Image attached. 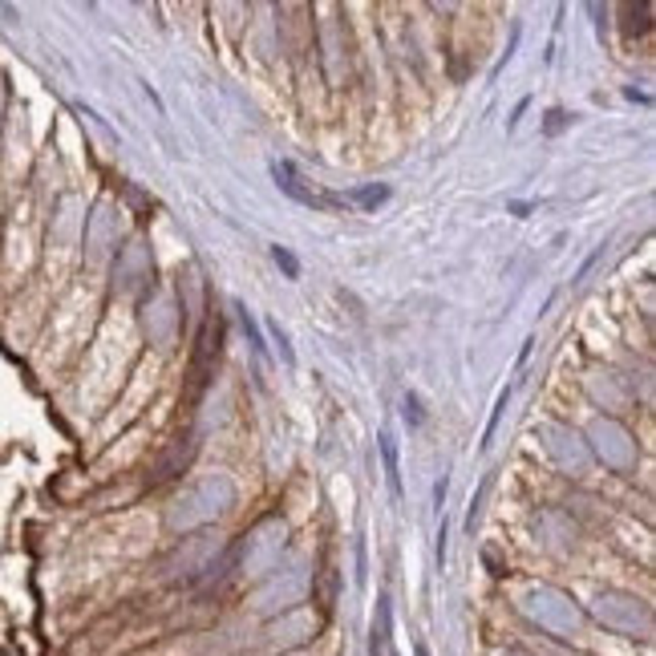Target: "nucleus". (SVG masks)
<instances>
[{
  "label": "nucleus",
  "instance_id": "f257e3e1",
  "mask_svg": "<svg viewBox=\"0 0 656 656\" xmlns=\"http://www.w3.org/2000/svg\"><path fill=\"white\" fill-rule=\"evenodd\" d=\"M272 175L280 178V186L292 194V199H300V202H308V207H345V194H316V191H308V186H300V178H296V166L292 162H275L272 166Z\"/></svg>",
  "mask_w": 656,
  "mask_h": 656
},
{
  "label": "nucleus",
  "instance_id": "f03ea898",
  "mask_svg": "<svg viewBox=\"0 0 656 656\" xmlns=\"http://www.w3.org/2000/svg\"><path fill=\"white\" fill-rule=\"evenodd\" d=\"M381 450H385V470H389V482H393V490L401 494V478H397V450H393V442H389V434H381Z\"/></svg>",
  "mask_w": 656,
  "mask_h": 656
},
{
  "label": "nucleus",
  "instance_id": "7ed1b4c3",
  "mask_svg": "<svg viewBox=\"0 0 656 656\" xmlns=\"http://www.w3.org/2000/svg\"><path fill=\"white\" fill-rule=\"evenodd\" d=\"M272 259L283 267V275H288V280H300V259L292 256L288 247H272Z\"/></svg>",
  "mask_w": 656,
  "mask_h": 656
},
{
  "label": "nucleus",
  "instance_id": "20e7f679",
  "mask_svg": "<svg viewBox=\"0 0 656 656\" xmlns=\"http://www.w3.org/2000/svg\"><path fill=\"white\" fill-rule=\"evenodd\" d=\"M389 199V186H364V191H353V202L361 207H377V202Z\"/></svg>",
  "mask_w": 656,
  "mask_h": 656
}]
</instances>
